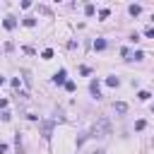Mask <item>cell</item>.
Segmentation results:
<instances>
[{"label":"cell","instance_id":"6da1fadb","mask_svg":"<svg viewBox=\"0 0 154 154\" xmlns=\"http://www.w3.org/2000/svg\"><path fill=\"white\" fill-rule=\"evenodd\" d=\"M108 135H111V123H108L106 118H99L96 125L91 128V135H89V137H99V140H103V137H108Z\"/></svg>","mask_w":154,"mask_h":154},{"label":"cell","instance_id":"7a4b0ae2","mask_svg":"<svg viewBox=\"0 0 154 154\" xmlns=\"http://www.w3.org/2000/svg\"><path fill=\"white\" fill-rule=\"evenodd\" d=\"M58 120H60V118H55V120H43V123H41V135H43L46 140H51V135H53V125H55Z\"/></svg>","mask_w":154,"mask_h":154},{"label":"cell","instance_id":"3957f363","mask_svg":"<svg viewBox=\"0 0 154 154\" xmlns=\"http://www.w3.org/2000/svg\"><path fill=\"white\" fill-rule=\"evenodd\" d=\"M89 91H91V96H94V99H101V89H99V79H91V84H89Z\"/></svg>","mask_w":154,"mask_h":154},{"label":"cell","instance_id":"277c9868","mask_svg":"<svg viewBox=\"0 0 154 154\" xmlns=\"http://www.w3.org/2000/svg\"><path fill=\"white\" fill-rule=\"evenodd\" d=\"M2 26H5L7 31H12V29L17 26V19H14V17H5V19H2Z\"/></svg>","mask_w":154,"mask_h":154},{"label":"cell","instance_id":"5b68a950","mask_svg":"<svg viewBox=\"0 0 154 154\" xmlns=\"http://www.w3.org/2000/svg\"><path fill=\"white\" fill-rule=\"evenodd\" d=\"M65 77H67V72H65V70H58L55 77H53V82H55V84H65Z\"/></svg>","mask_w":154,"mask_h":154},{"label":"cell","instance_id":"8992f818","mask_svg":"<svg viewBox=\"0 0 154 154\" xmlns=\"http://www.w3.org/2000/svg\"><path fill=\"white\" fill-rule=\"evenodd\" d=\"M128 12H130L132 17H137V14L142 12V7H140V5H130V7H128Z\"/></svg>","mask_w":154,"mask_h":154},{"label":"cell","instance_id":"52a82bcc","mask_svg":"<svg viewBox=\"0 0 154 154\" xmlns=\"http://www.w3.org/2000/svg\"><path fill=\"white\" fill-rule=\"evenodd\" d=\"M103 48H106V41L103 38H96L94 41V51H103Z\"/></svg>","mask_w":154,"mask_h":154},{"label":"cell","instance_id":"ba28073f","mask_svg":"<svg viewBox=\"0 0 154 154\" xmlns=\"http://www.w3.org/2000/svg\"><path fill=\"white\" fill-rule=\"evenodd\" d=\"M113 108H116V113H125V111H128V103H123V101H118V103H116Z\"/></svg>","mask_w":154,"mask_h":154},{"label":"cell","instance_id":"9c48e42d","mask_svg":"<svg viewBox=\"0 0 154 154\" xmlns=\"http://www.w3.org/2000/svg\"><path fill=\"white\" fill-rule=\"evenodd\" d=\"M106 84H108V87H118L120 79H118V77H106Z\"/></svg>","mask_w":154,"mask_h":154},{"label":"cell","instance_id":"30bf717a","mask_svg":"<svg viewBox=\"0 0 154 154\" xmlns=\"http://www.w3.org/2000/svg\"><path fill=\"white\" fill-rule=\"evenodd\" d=\"M22 24H24V26H36V19H34V17H24Z\"/></svg>","mask_w":154,"mask_h":154},{"label":"cell","instance_id":"8fae6325","mask_svg":"<svg viewBox=\"0 0 154 154\" xmlns=\"http://www.w3.org/2000/svg\"><path fill=\"white\" fill-rule=\"evenodd\" d=\"M142 58H144V53H142V51H135V53H132L128 60H142Z\"/></svg>","mask_w":154,"mask_h":154},{"label":"cell","instance_id":"7c38bea8","mask_svg":"<svg viewBox=\"0 0 154 154\" xmlns=\"http://www.w3.org/2000/svg\"><path fill=\"white\" fill-rule=\"evenodd\" d=\"M41 58H43V60H51V58H53V51H51V48H46V51L41 53Z\"/></svg>","mask_w":154,"mask_h":154},{"label":"cell","instance_id":"4fadbf2b","mask_svg":"<svg viewBox=\"0 0 154 154\" xmlns=\"http://www.w3.org/2000/svg\"><path fill=\"white\" fill-rule=\"evenodd\" d=\"M144 36H147V38H154V26H147V29H144Z\"/></svg>","mask_w":154,"mask_h":154},{"label":"cell","instance_id":"5bb4252c","mask_svg":"<svg viewBox=\"0 0 154 154\" xmlns=\"http://www.w3.org/2000/svg\"><path fill=\"white\" fill-rule=\"evenodd\" d=\"M84 14L91 17V14H94V5H87V7H84Z\"/></svg>","mask_w":154,"mask_h":154},{"label":"cell","instance_id":"9a60e30c","mask_svg":"<svg viewBox=\"0 0 154 154\" xmlns=\"http://www.w3.org/2000/svg\"><path fill=\"white\" fill-rule=\"evenodd\" d=\"M137 96H140V101H147V99H149V96H152V94H149V91H140V94H137Z\"/></svg>","mask_w":154,"mask_h":154},{"label":"cell","instance_id":"2e32d148","mask_svg":"<svg viewBox=\"0 0 154 154\" xmlns=\"http://www.w3.org/2000/svg\"><path fill=\"white\" fill-rule=\"evenodd\" d=\"M108 14H111V12H108V10H106V7H103V10H101V12H99V19H106V17H108Z\"/></svg>","mask_w":154,"mask_h":154},{"label":"cell","instance_id":"e0dca14e","mask_svg":"<svg viewBox=\"0 0 154 154\" xmlns=\"http://www.w3.org/2000/svg\"><path fill=\"white\" fill-rule=\"evenodd\" d=\"M144 125H147L144 120H137V123H135V130H144Z\"/></svg>","mask_w":154,"mask_h":154},{"label":"cell","instance_id":"ac0fdd59","mask_svg":"<svg viewBox=\"0 0 154 154\" xmlns=\"http://www.w3.org/2000/svg\"><path fill=\"white\" fill-rule=\"evenodd\" d=\"M65 89L67 91H75V82H65Z\"/></svg>","mask_w":154,"mask_h":154},{"label":"cell","instance_id":"d6986e66","mask_svg":"<svg viewBox=\"0 0 154 154\" xmlns=\"http://www.w3.org/2000/svg\"><path fill=\"white\" fill-rule=\"evenodd\" d=\"M0 154H7V144H2V142H0Z\"/></svg>","mask_w":154,"mask_h":154},{"label":"cell","instance_id":"ffe728a7","mask_svg":"<svg viewBox=\"0 0 154 154\" xmlns=\"http://www.w3.org/2000/svg\"><path fill=\"white\" fill-rule=\"evenodd\" d=\"M0 108H7V99H0Z\"/></svg>","mask_w":154,"mask_h":154},{"label":"cell","instance_id":"44dd1931","mask_svg":"<svg viewBox=\"0 0 154 154\" xmlns=\"http://www.w3.org/2000/svg\"><path fill=\"white\" fill-rule=\"evenodd\" d=\"M89 154H106V152H103V149H91Z\"/></svg>","mask_w":154,"mask_h":154},{"label":"cell","instance_id":"7402d4cb","mask_svg":"<svg viewBox=\"0 0 154 154\" xmlns=\"http://www.w3.org/2000/svg\"><path fill=\"white\" fill-rule=\"evenodd\" d=\"M2 84H5V77H2V75H0V87H2Z\"/></svg>","mask_w":154,"mask_h":154},{"label":"cell","instance_id":"603a6c76","mask_svg":"<svg viewBox=\"0 0 154 154\" xmlns=\"http://www.w3.org/2000/svg\"><path fill=\"white\" fill-rule=\"evenodd\" d=\"M152 113H154V103H152Z\"/></svg>","mask_w":154,"mask_h":154},{"label":"cell","instance_id":"cb8c5ba5","mask_svg":"<svg viewBox=\"0 0 154 154\" xmlns=\"http://www.w3.org/2000/svg\"><path fill=\"white\" fill-rule=\"evenodd\" d=\"M152 19H154V17H152Z\"/></svg>","mask_w":154,"mask_h":154}]
</instances>
